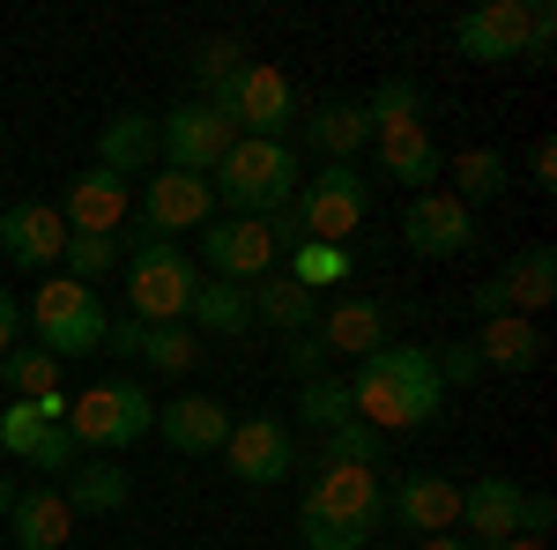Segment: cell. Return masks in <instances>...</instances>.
Listing matches in <instances>:
<instances>
[{
  "label": "cell",
  "instance_id": "83f0119b",
  "mask_svg": "<svg viewBox=\"0 0 557 550\" xmlns=\"http://www.w3.org/2000/svg\"><path fill=\"white\" fill-rule=\"evenodd\" d=\"M186 320H194L201 335H246V328H253V283L201 276V283H194V305H186Z\"/></svg>",
  "mask_w": 557,
  "mask_h": 550
},
{
  "label": "cell",
  "instance_id": "44dd1931",
  "mask_svg": "<svg viewBox=\"0 0 557 550\" xmlns=\"http://www.w3.org/2000/svg\"><path fill=\"white\" fill-rule=\"evenodd\" d=\"M298 134H305V149H320V164H349V157L372 142V120H364V105L327 97V105L298 112Z\"/></svg>",
  "mask_w": 557,
  "mask_h": 550
},
{
  "label": "cell",
  "instance_id": "f546056e",
  "mask_svg": "<svg viewBox=\"0 0 557 550\" xmlns=\"http://www.w3.org/2000/svg\"><path fill=\"white\" fill-rule=\"evenodd\" d=\"M454 201H491V194H506V186H513V164H506V157H498V149H454Z\"/></svg>",
  "mask_w": 557,
  "mask_h": 550
},
{
  "label": "cell",
  "instance_id": "b9f144b4",
  "mask_svg": "<svg viewBox=\"0 0 557 550\" xmlns=\"http://www.w3.org/2000/svg\"><path fill=\"white\" fill-rule=\"evenodd\" d=\"M557 528V499L550 491H520V536H550Z\"/></svg>",
  "mask_w": 557,
  "mask_h": 550
},
{
  "label": "cell",
  "instance_id": "d6a6232c",
  "mask_svg": "<svg viewBox=\"0 0 557 550\" xmlns=\"http://www.w3.org/2000/svg\"><path fill=\"white\" fill-rule=\"evenodd\" d=\"M0 387H15V402H38V394H60V365L45 357L38 342H15L0 357Z\"/></svg>",
  "mask_w": 557,
  "mask_h": 550
},
{
  "label": "cell",
  "instance_id": "8d00e7d4",
  "mask_svg": "<svg viewBox=\"0 0 557 550\" xmlns=\"http://www.w3.org/2000/svg\"><path fill=\"white\" fill-rule=\"evenodd\" d=\"M60 268H67V283H104L112 268H120V246L112 239H83V231H67V254H60Z\"/></svg>",
  "mask_w": 557,
  "mask_h": 550
},
{
  "label": "cell",
  "instance_id": "ba28073f",
  "mask_svg": "<svg viewBox=\"0 0 557 550\" xmlns=\"http://www.w3.org/2000/svg\"><path fill=\"white\" fill-rule=\"evenodd\" d=\"M231 120L215 112V105H201V97H186V105H172V112H157V157H164V171H194V179H209L223 157H231Z\"/></svg>",
  "mask_w": 557,
  "mask_h": 550
},
{
  "label": "cell",
  "instance_id": "e0dca14e",
  "mask_svg": "<svg viewBox=\"0 0 557 550\" xmlns=\"http://www.w3.org/2000/svg\"><path fill=\"white\" fill-rule=\"evenodd\" d=\"M0 254L15 260L23 276L52 268V260L67 254V216L52 209V201H15V209H0Z\"/></svg>",
  "mask_w": 557,
  "mask_h": 550
},
{
  "label": "cell",
  "instance_id": "4316f807",
  "mask_svg": "<svg viewBox=\"0 0 557 550\" xmlns=\"http://www.w3.org/2000/svg\"><path fill=\"white\" fill-rule=\"evenodd\" d=\"M312 320H320V297L290 283L283 268H268L253 283V328H283V335H312Z\"/></svg>",
  "mask_w": 557,
  "mask_h": 550
},
{
  "label": "cell",
  "instance_id": "ffe728a7",
  "mask_svg": "<svg viewBox=\"0 0 557 550\" xmlns=\"http://www.w3.org/2000/svg\"><path fill=\"white\" fill-rule=\"evenodd\" d=\"M157 431H164L172 454H223V439H231V410H223L215 394H178V402L157 410Z\"/></svg>",
  "mask_w": 557,
  "mask_h": 550
},
{
  "label": "cell",
  "instance_id": "1f68e13d",
  "mask_svg": "<svg viewBox=\"0 0 557 550\" xmlns=\"http://www.w3.org/2000/svg\"><path fill=\"white\" fill-rule=\"evenodd\" d=\"M380 462H386V439L364 417L320 431V468H380Z\"/></svg>",
  "mask_w": 557,
  "mask_h": 550
},
{
  "label": "cell",
  "instance_id": "7a4b0ae2",
  "mask_svg": "<svg viewBox=\"0 0 557 550\" xmlns=\"http://www.w3.org/2000/svg\"><path fill=\"white\" fill-rule=\"evenodd\" d=\"M298 157H290V142H231V157L209 171V186H215V201L231 216H253V223H268L275 209H290L298 201Z\"/></svg>",
  "mask_w": 557,
  "mask_h": 550
},
{
  "label": "cell",
  "instance_id": "7dc6e473",
  "mask_svg": "<svg viewBox=\"0 0 557 550\" xmlns=\"http://www.w3.org/2000/svg\"><path fill=\"white\" fill-rule=\"evenodd\" d=\"M104 342H112V350H120V357H134V350H141V320H112V328H104Z\"/></svg>",
  "mask_w": 557,
  "mask_h": 550
},
{
  "label": "cell",
  "instance_id": "6da1fadb",
  "mask_svg": "<svg viewBox=\"0 0 557 550\" xmlns=\"http://www.w3.org/2000/svg\"><path fill=\"white\" fill-rule=\"evenodd\" d=\"M349 402H357V417L386 439V431H424V424L438 417V402H446V387L431 372L424 342H380L372 357H357Z\"/></svg>",
  "mask_w": 557,
  "mask_h": 550
},
{
  "label": "cell",
  "instance_id": "30bf717a",
  "mask_svg": "<svg viewBox=\"0 0 557 550\" xmlns=\"http://www.w3.org/2000/svg\"><path fill=\"white\" fill-rule=\"evenodd\" d=\"M194 268L201 276H223V283H260L268 268H283V254H275L268 223H253V216H209Z\"/></svg>",
  "mask_w": 557,
  "mask_h": 550
},
{
  "label": "cell",
  "instance_id": "d590c367",
  "mask_svg": "<svg viewBox=\"0 0 557 550\" xmlns=\"http://www.w3.org/2000/svg\"><path fill=\"white\" fill-rule=\"evenodd\" d=\"M134 357H149L157 372H172V380H178V372L201 357V342H194L186 320H172V328H141V350H134Z\"/></svg>",
  "mask_w": 557,
  "mask_h": 550
},
{
  "label": "cell",
  "instance_id": "ab89813d",
  "mask_svg": "<svg viewBox=\"0 0 557 550\" xmlns=\"http://www.w3.org/2000/svg\"><path fill=\"white\" fill-rule=\"evenodd\" d=\"M550 52H557V8L550 0H528V45H520V60L550 68Z\"/></svg>",
  "mask_w": 557,
  "mask_h": 550
},
{
  "label": "cell",
  "instance_id": "484cf974",
  "mask_svg": "<svg viewBox=\"0 0 557 550\" xmlns=\"http://www.w3.org/2000/svg\"><path fill=\"white\" fill-rule=\"evenodd\" d=\"M475 357H483V372H535L543 365V328L520 320V313H498V320H483Z\"/></svg>",
  "mask_w": 557,
  "mask_h": 550
},
{
  "label": "cell",
  "instance_id": "f907efd6",
  "mask_svg": "<svg viewBox=\"0 0 557 550\" xmlns=\"http://www.w3.org/2000/svg\"><path fill=\"white\" fill-rule=\"evenodd\" d=\"M15 499H23V484H15V476H0V513H15Z\"/></svg>",
  "mask_w": 557,
  "mask_h": 550
},
{
  "label": "cell",
  "instance_id": "5bb4252c",
  "mask_svg": "<svg viewBox=\"0 0 557 550\" xmlns=\"http://www.w3.org/2000/svg\"><path fill=\"white\" fill-rule=\"evenodd\" d=\"M520 45H528V0H483L454 23V52L483 68H513Z\"/></svg>",
  "mask_w": 557,
  "mask_h": 550
},
{
  "label": "cell",
  "instance_id": "d4e9b609",
  "mask_svg": "<svg viewBox=\"0 0 557 550\" xmlns=\"http://www.w3.org/2000/svg\"><path fill=\"white\" fill-rule=\"evenodd\" d=\"M60 499H67V513H120L134 499V476L112 462V454H83V462L67 468Z\"/></svg>",
  "mask_w": 557,
  "mask_h": 550
},
{
  "label": "cell",
  "instance_id": "277c9868",
  "mask_svg": "<svg viewBox=\"0 0 557 550\" xmlns=\"http://www.w3.org/2000/svg\"><path fill=\"white\" fill-rule=\"evenodd\" d=\"M194 283H201V268H194V254H186L178 239H134V254H127V305H134L141 328H172V320H186Z\"/></svg>",
  "mask_w": 557,
  "mask_h": 550
},
{
  "label": "cell",
  "instance_id": "7402d4cb",
  "mask_svg": "<svg viewBox=\"0 0 557 550\" xmlns=\"http://www.w3.org/2000/svg\"><path fill=\"white\" fill-rule=\"evenodd\" d=\"M461 528H469V543H506V536H520V484L513 476H475V484H461Z\"/></svg>",
  "mask_w": 557,
  "mask_h": 550
},
{
  "label": "cell",
  "instance_id": "c3c4849f",
  "mask_svg": "<svg viewBox=\"0 0 557 550\" xmlns=\"http://www.w3.org/2000/svg\"><path fill=\"white\" fill-rule=\"evenodd\" d=\"M417 550H475L469 536H417Z\"/></svg>",
  "mask_w": 557,
  "mask_h": 550
},
{
  "label": "cell",
  "instance_id": "f6af8a7d",
  "mask_svg": "<svg viewBox=\"0 0 557 550\" xmlns=\"http://www.w3.org/2000/svg\"><path fill=\"white\" fill-rule=\"evenodd\" d=\"M15 342H23V297H15L8 283H0V357H8Z\"/></svg>",
  "mask_w": 557,
  "mask_h": 550
},
{
  "label": "cell",
  "instance_id": "2e32d148",
  "mask_svg": "<svg viewBox=\"0 0 557 550\" xmlns=\"http://www.w3.org/2000/svg\"><path fill=\"white\" fill-rule=\"evenodd\" d=\"M223 462L238 484H283L298 468V447L275 417H231V439H223Z\"/></svg>",
  "mask_w": 557,
  "mask_h": 550
},
{
  "label": "cell",
  "instance_id": "f1b7e54d",
  "mask_svg": "<svg viewBox=\"0 0 557 550\" xmlns=\"http://www.w3.org/2000/svg\"><path fill=\"white\" fill-rule=\"evenodd\" d=\"M8 528H15V550H67L75 536V513L60 491H23L15 513H8Z\"/></svg>",
  "mask_w": 557,
  "mask_h": 550
},
{
  "label": "cell",
  "instance_id": "74e56055",
  "mask_svg": "<svg viewBox=\"0 0 557 550\" xmlns=\"http://www.w3.org/2000/svg\"><path fill=\"white\" fill-rule=\"evenodd\" d=\"M238 68H246V45H238V38H209L201 52H194V83H201V97H209V89H223Z\"/></svg>",
  "mask_w": 557,
  "mask_h": 550
},
{
  "label": "cell",
  "instance_id": "8992f818",
  "mask_svg": "<svg viewBox=\"0 0 557 550\" xmlns=\"http://www.w3.org/2000/svg\"><path fill=\"white\" fill-rule=\"evenodd\" d=\"M30 328H38V350L52 365H67V357H97L104 350V328H112V313L97 305L89 283H67V276H45L38 297H30Z\"/></svg>",
  "mask_w": 557,
  "mask_h": 550
},
{
  "label": "cell",
  "instance_id": "4fadbf2b",
  "mask_svg": "<svg viewBox=\"0 0 557 550\" xmlns=\"http://www.w3.org/2000/svg\"><path fill=\"white\" fill-rule=\"evenodd\" d=\"M386 528H409V536H454L461 528V484L454 476H401L394 491H386Z\"/></svg>",
  "mask_w": 557,
  "mask_h": 550
},
{
  "label": "cell",
  "instance_id": "7c38bea8",
  "mask_svg": "<svg viewBox=\"0 0 557 550\" xmlns=\"http://www.w3.org/2000/svg\"><path fill=\"white\" fill-rule=\"evenodd\" d=\"M215 216V186L194 171H157L141 186V239H178V231H201Z\"/></svg>",
  "mask_w": 557,
  "mask_h": 550
},
{
  "label": "cell",
  "instance_id": "f35d334b",
  "mask_svg": "<svg viewBox=\"0 0 557 550\" xmlns=\"http://www.w3.org/2000/svg\"><path fill=\"white\" fill-rule=\"evenodd\" d=\"M75 462H83L75 431H67V424H45V431H38V447H30V468H38V476H67Z\"/></svg>",
  "mask_w": 557,
  "mask_h": 550
},
{
  "label": "cell",
  "instance_id": "3957f363",
  "mask_svg": "<svg viewBox=\"0 0 557 550\" xmlns=\"http://www.w3.org/2000/svg\"><path fill=\"white\" fill-rule=\"evenodd\" d=\"M67 431L83 454H120L157 431V394L141 380H97L83 394H67Z\"/></svg>",
  "mask_w": 557,
  "mask_h": 550
},
{
  "label": "cell",
  "instance_id": "d6986e66",
  "mask_svg": "<svg viewBox=\"0 0 557 550\" xmlns=\"http://www.w3.org/2000/svg\"><path fill=\"white\" fill-rule=\"evenodd\" d=\"M312 335L327 357H372L380 342H394V320H386L380 297H335V305H320Z\"/></svg>",
  "mask_w": 557,
  "mask_h": 550
},
{
  "label": "cell",
  "instance_id": "9a60e30c",
  "mask_svg": "<svg viewBox=\"0 0 557 550\" xmlns=\"http://www.w3.org/2000/svg\"><path fill=\"white\" fill-rule=\"evenodd\" d=\"M401 239H409L424 260H454V254H469V246H475V209H469V201H454L446 186H431V194L409 201Z\"/></svg>",
  "mask_w": 557,
  "mask_h": 550
},
{
  "label": "cell",
  "instance_id": "8fae6325",
  "mask_svg": "<svg viewBox=\"0 0 557 550\" xmlns=\"http://www.w3.org/2000/svg\"><path fill=\"white\" fill-rule=\"evenodd\" d=\"M557 297V246H520L491 283H475L469 305L483 320H498V313H520V320H535L543 305Z\"/></svg>",
  "mask_w": 557,
  "mask_h": 550
},
{
  "label": "cell",
  "instance_id": "7bdbcfd3",
  "mask_svg": "<svg viewBox=\"0 0 557 550\" xmlns=\"http://www.w3.org/2000/svg\"><path fill=\"white\" fill-rule=\"evenodd\" d=\"M268 239H275V254H283V260H290V254L305 246V216H298V201H290V209H275V216H268Z\"/></svg>",
  "mask_w": 557,
  "mask_h": 550
},
{
  "label": "cell",
  "instance_id": "5b68a950",
  "mask_svg": "<svg viewBox=\"0 0 557 550\" xmlns=\"http://www.w3.org/2000/svg\"><path fill=\"white\" fill-rule=\"evenodd\" d=\"M201 105H215V112L231 120V134H246V142H283V134L298 127V89H290V75H283L275 60H246V68L223 89H209Z\"/></svg>",
  "mask_w": 557,
  "mask_h": 550
},
{
  "label": "cell",
  "instance_id": "836d02e7",
  "mask_svg": "<svg viewBox=\"0 0 557 550\" xmlns=\"http://www.w3.org/2000/svg\"><path fill=\"white\" fill-rule=\"evenodd\" d=\"M298 417L312 424V431H335V424L357 417V402H349V380L343 372H320V380L298 387Z\"/></svg>",
  "mask_w": 557,
  "mask_h": 550
},
{
  "label": "cell",
  "instance_id": "603a6c76",
  "mask_svg": "<svg viewBox=\"0 0 557 550\" xmlns=\"http://www.w3.org/2000/svg\"><path fill=\"white\" fill-rule=\"evenodd\" d=\"M97 164L120 171V179L157 171V112H112V120L97 127Z\"/></svg>",
  "mask_w": 557,
  "mask_h": 550
},
{
  "label": "cell",
  "instance_id": "cb8c5ba5",
  "mask_svg": "<svg viewBox=\"0 0 557 550\" xmlns=\"http://www.w3.org/2000/svg\"><path fill=\"white\" fill-rule=\"evenodd\" d=\"M372 142H380V164H386V179H394V186L431 194V179L446 171V149L424 134V120H417V127H380Z\"/></svg>",
  "mask_w": 557,
  "mask_h": 550
},
{
  "label": "cell",
  "instance_id": "52a82bcc",
  "mask_svg": "<svg viewBox=\"0 0 557 550\" xmlns=\"http://www.w3.org/2000/svg\"><path fill=\"white\" fill-rule=\"evenodd\" d=\"M298 216H305V239L343 246L349 231L372 216V179L357 164H320L312 179H298Z\"/></svg>",
  "mask_w": 557,
  "mask_h": 550
},
{
  "label": "cell",
  "instance_id": "ee69618b",
  "mask_svg": "<svg viewBox=\"0 0 557 550\" xmlns=\"http://www.w3.org/2000/svg\"><path fill=\"white\" fill-rule=\"evenodd\" d=\"M290 372H298V380H320V372H327V350H320V335H290Z\"/></svg>",
  "mask_w": 557,
  "mask_h": 550
},
{
  "label": "cell",
  "instance_id": "ac0fdd59",
  "mask_svg": "<svg viewBox=\"0 0 557 550\" xmlns=\"http://www.w3.org/2000/svg\"><path fill=\"white\" fill-rule=\"evenodd\" d=\"M60 216H67V231H83V239H112L120 223L134 216V186L120 179V171L89 164L75 186H67V201H60Z\"/></svg>",
  "mask_w": 557,
  "mask_h": 550
},
{
  "label": "cell",
  "instance_id": "9c48e42d",
  "mask_svg": "<svg viewBox=\"0 0 557 550\" xmlns=\"http://www.w3.org/2000/svg\"><path fill=\"white\" fill-rule=\"evenodd\" d=\"M305 513H320V521L349 528L357 543H372V536L386 528V484H380V468H320V476H312V491H305Z\"/></svg>",
  "mask_w": 557,
  "mask_h": 550
},
{
  "label": "cell",
  "instance_id": "4dcf8cb0",
  "mask_svg": "<svg viewBox=\"0 0 557 550\" xmlns=\"http://www.w3.org/2000/svg\"><path fill=\"white\" fill-rule=\"evenodd\" d=\"M349 268H357V260H349V246H320V239H305L298 254L283 260V276H290V283H305L312 297L343 291V283H349Z\"/></svg>",
  "mask_w": 557,
  "mask_h": 550
},
{
  "label": "cell",
  "instance_id": "e575fe53",
  "mask_svg": "<svg viewBox=\"0 0 557 550\" xmlns=\"http://www.w3.org/2000/svg\"><path fill=\"white\" fill-rule=\"evenodd\" d=\"M364 120H372V134L380 127H417V120H424V89H417V75H386V83L372 89V105H364Z\"/></svg>",
  "mask_w": 557,
  "mask_h": 550
},
{
  "label": "cell",
  "instance_id": "60d3db41",
  "mask_svg": "<svg viewBox=\"0 0 557 550\" xmlns=\"http://www.w3.org/2000/svg\"><path fill=\"white\" fill-rule=\"evenodd\" d=\"M431 372H438V387H475L483 357H475V342H446V350H431Z\"/></svg>",
  "mask_w": 557,
  "mask_h": 550
},
{
  "label": "cell",
  "instance_id": "681fc988",
  "mask_svg": "<svg viewBox=\"0 0 557 550\" xmlns=\"http://www.w3.org/2000/svg\"><path fill=\"white\" fill-rule=\"evenodd\" d=\"M475 550H550L543 536H506V543H475Z\"/></svg>",
  "mask_w": 557,
  "mask_h": 550
},
{
  "label": "cell",
  "instance_id": "bcb514c9",
  "mask_svg": "<svg viewBox=\"0 0 557 550\" xmlns=\"http://www.w3.org/2000/svg\"><path fill=\"white\" fill-rule=\"evenodd\" d=\"M528 179H535V186H557V142H550V134L528 149Z\"/></svg>",
  "mask_w": 557,
  "mask_h": 550
}]
</instances>
